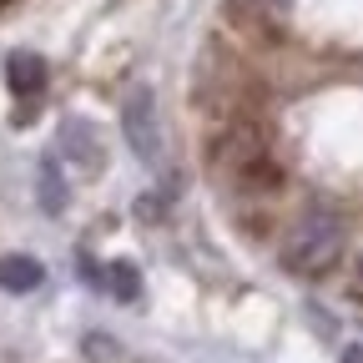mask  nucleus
Here are the masks:
<instances>
[{
    "label": "nucleus",
    "mask_w": 363,
    "mask_h": 363,
    "mask_svg": "<svg viewBox=\"0 0 363 363\" xmlns=\"http://www.w3.org/2000/svg\"><path fill=\"white\" fill-rule=\"evenodd\" d=\"M61 147L76 167H91V172H101V142H96V131H91L86 121H66L61 126Z\"/></svg>",
    "instance_id": "5"
},
{
    "label": "nucleus",
    "mask_w": 363,
    "mask_h": 363,
    "mask_svg": "<svg viewBox=\"0 0 363 363\" xmlns=\"http://www.w3.org/2000/svg\"><path fill=\"white\" fill-rule=\"evenodd\" d=\"M338 363H363V343H348V348L338 353Z\"/></svg>",
    "instance_id": "8"
},
{
    "label": "nucleus",
    "mask_w": 363,
    "mask_h": 363,
    "mask_svg": "<svg viewBox=\"0 0 363 363\" xmlns=\"http://www.w3.org/2000/svg\"><path fill=\"white\" fill-rule=\"evenodd\" d=\"M45 81H51V71H45V61L35 51H11L6 56V86L16 96H35V91H45Z\"/></svg>",
    "instance_id": "3"
},
{
    "label": "nucleus",
    "mask_w": 363,
    "mask_h": 363,
    "mask_svg": "<svg viewBox=\"0 0 363 363\" xmlns=\"http://www.w3.org/2000/svg\"><path fill=\"white\" fill-rule=\"evenodd\" d=\"M45 283V267L30 252H6L0 257V288L6 293H35Z\"/></svg>",
    "instance_id": "4"
},
{
    "label": "nucleus",
    "mask_w": 363,
    "mask_h": 363,
    "mask_svg": "<svg viewBox=\"0 0 363 363\" xmlns=\"http://www.w3.org/2000/svg\"><path fill=\"white\" fill-rule=\"evenodd\" d=\"M358 283H363V267H358Z\"/></svg>",
    "instance_id": "9"
},
{
    "label": "nucleus",
    "mask_w": 363,
    "mask_h": 363,
    "mask_svg": "<svg viewBox=\"0 0 363 363\" xmlns=\"http://www.w3.org/2000/svg\"><path fill=\"white\" fill-rule=\"evenodd\" d=\"M121 131H126V147H131V157H136V162L162 167V147H167V136H162L157 91H152L147 81L126 86V96H121Z\"/></svg>",
    "instance_id": "2"
},
{
    "label": "nucleus",
    "mask_w": 363,
    "mask_h": 363,
    "mask_svg": "<svg viewBox=\"0 0 363 363\" xmlns=\"http://www.w3.org/2000/svg\"><path fill=\"white\" fill-rule=\"evenodd\" d=\"M40 207L45 212H66V182H61V167L56 162H40Z\"/></svg>",
    "instance_id": "7"
},
{
    "label": "nucleus",
    "mask_w": 363,
    "mask_h": 363,
    "mask_svg": "<svg viewBox=\"0 0 363 363\" xmlns=\"http://www.w3.org/2000/svg\"><path fill=\"white\" fill-rule=\"evenodd\" d=\"M343 242H348L343 217L333 207H308L283 238V267L298 272V278H318L343 257Z\"/></svg>",
    "instance_id": "1"
},
{
    "label": "nucleus",
    "mask_w": 363,
    "mask_h": 363,
    "mask_svg": "<svg viewBox=\"0 0 363 363\" xmlns=\"http://www.w3.org/2000/svg\"><path fill=\"white\" fill-rule=\"evenodd\" d=\"M106 288H111L121 303L142 298V272H136V262H131V257H116V262H106Z\"/></svg>",
    "instance_id": "6"
}]
</instances>
